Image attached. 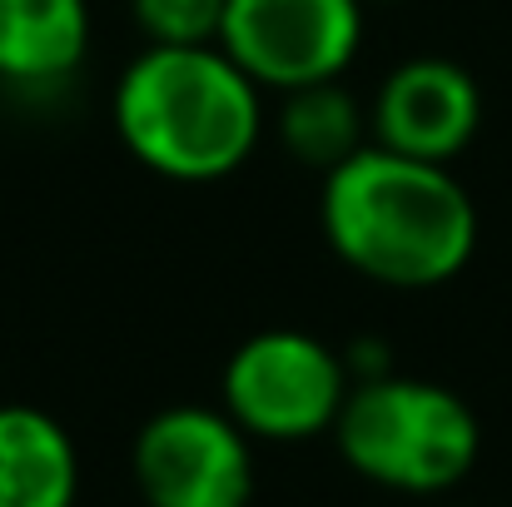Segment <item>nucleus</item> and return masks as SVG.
Masks as SVG:
<instances>
[{
	"label": "nucleus",
	"instance_id": "f257e3e1",
	"mask_svg": "<svg viewBox=\"0 0 512 507\" xmlns=\"http://www.w3.org/2000/svg\"><path fill=\"white\" fill-rule=\"evenodd\" d=\"M319 224L339 264L383 289H438L478 249V204L458 174L373 140L324 174Z\"/></svg>",
	"mask_w": 512,
	"mask_h": 507
},
{
	"label": "nucleus",
	"instance_id": "f03ea898",
	"mask_svg": "<svg viewBox=\"0 0 512 507\" xmlns=\"http://www.w3.org/2000/svg\"><path fill=\"white\" fill-rule=\"evenodd\" d=\"M110 120L135 165L174 184L244 169L264 135V90L209 45H145L115 80Z\"/></svg>",
	"mask_w": 512,
	"mask_h": 507
},
{
	"label": "nucleus",
	"instance_id": "7ed1b4c3",
	"mask_svg": "<svg viewBox=\"0 0 512 507\" xmlns=\"http://www.w3.org/2000/svg\"><path fill=\"white\" fill-rule=\"evenodd\" d=\"M334 443L363 483L433 498L473 473L483 453V428L453 388L393 368L348 388Z\"/></svg>",
	"mask_w": 512,
	"mask_h": 507
},
{
	"label": "nucleus",
	"instance_id": "20e7f679",
	"mask_svg": "<svg viewBox=\"0 0 512 507\" xmlns=\"http://www.w3.org/2000/svg\"><path fill=\"white\" fill-rule=\"evenodd\" d=\"M353 378L339 348L304 329L244 338L219 373V408L259 443H309L334 433Z\"/></svg>",
	"mask_w": 512,
	"mask_h": 507
},
{
	"label": "nucleus",
	"instance_id": "39448f33",
	"mask_svg": "<svg viewBox=\"0 0 512 507\" xmlns=\"http://www.w3.org/2000/svg\"><path fill=\"white\" fill-rule=\"evenodd\" d=\"M219 45L274 95L343 80L363 50V0H224Z\"/></svg>",
	"mask_w": 512,
	"mask_h": 507
},
{
	"label": "nucleus",
	"instance_id": "423d86ee",
	"mask_svg": "<svg viewBox=\"0 0 512 507\" xmlns=\"http://www.w3.org/2000/svg\"><path fill=\"white\" fill-rule=\"evenodd\" d=\"M130 473L145 507H249L254 438L224 408L174 403L135 433Z\"/></svg>",
	"mask_w": 512,
	"mask_h": 507
},
{
	"label": "nucleus",
	"instance_id": "0eeeda50",
	"mask_svg": "<svg viewBox=\"0 0 512 507\" xmlns=\"http://www.w3.org/2000/svg\"><path fill=\"white\" fill-rule=\"evenodd\" d=\"M483 130V90L468 65L413 55L393 65L368 105V135L383 150L453 165Z\"/></svg>",
	"mask_w": 512,
	"mask_h": 507
},
{
	"label": "nucleus",
	"instance_id": "6e6552de",
	"mask_svg": "<svg viewBox=\"0 0 512 507\" xmlns=\"http://www.w3.org/2000/svg\"><path fill=\"white\" fill-rule=\"evenodd\" d=\"M90 55V0H0V85L50 95Z\"/></svg>",
	"mask_w": 512,
	"mask_h": 507
},
{
	"label": "nucleus",
	"instance_id": "1a4fd4ad",
	"mask_svg": "<svg viewBox=\"0 0 512 507\" xmlns=\"http://www.w3.org/2000/svg\"><path fill=\"white\" fill-rule=\"evenodd\" d=\"M80 453L65 423L35 403H0V507H75Z\"/></svg>",
	"mask_w": 512,
	"mask_h": 507
},
{
	"label": "nucleus",
	"instance_id": "9d476101",
	"mask_svg": "<svg viewBox=\"0 0 512 507\" xmlns=\"http://www.w3.org/2000/svg\"><path fill=\"white\" fill-rule=\"evenodd\" d=\"M279 145L304 169H339L368 145V110L343 90V80H319L279 95Z\"/></svg>",
	"mask_w": 512,
	"mask_h": 507
},
{
	"label": "nucleus",
	"instance_id": "9b49d317",
	"mask_svg": "<svg viewBox=\"0 0 512 507\" xmlns=\"http://www.w3.org/2000/svg\"><path fill=\"white\" fill-rule=\"evenodd\" d=\"M145 45H209L224 25V0H130Z\"/></svg>",
	"mask_w": 512,
	"mask_h": 507
},
{
	"label": "nucleus",
	"instance_id": "f8f14e48",
	"mask_svg": "<svg viewBox=\"0 0 512 507\" xmlns=\"http://www.w3.org/2000/svg\"><path fill=\"white\" fill-rule=\"evenodd\" d=\"M343 363H348V378H353V383H368V378L393 373L388 343H378V338H353V343H348V353H343Z\"/></svg>",
	"mask_w": 512,
	"mask_h": 507
},
{
	"label": "nucleus",
	"instance_id": "ddd939ff",
	"mask_svg": "<svg viewBox=\"0 0 512 507\" xmlns=\"http://www.w3.org/2000/svg\"><path fill=\"white\" fill-rule=\"evenodd\" d=\"M363 5H393V0H363Z\"/></svg>",
	"mask_w": 512,
	"mask_h": 507
}]
</instances>
